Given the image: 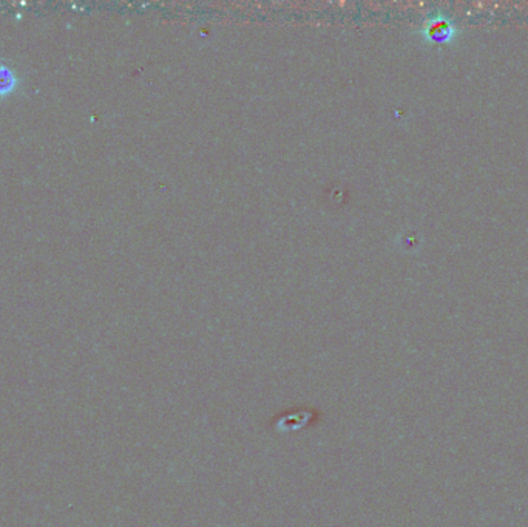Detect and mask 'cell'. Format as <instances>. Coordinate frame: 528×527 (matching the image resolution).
Here are the masks:
<instances>
[{"instance_id":"cell-1","label":"cell","mask_w":528,"mask_h":527,"mask_svg":"<svg viewBox=\"0 0 528 527\" xmlns=\"http://www.w3.org/2000/svg\"><path fill=\"white\" fill-rule=\"evenodd\" d=\"M21 78L17 71L11 67L0 62V97H8L19 88Z\"/></svg>"}]
</instances>
